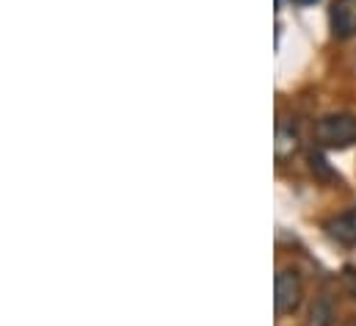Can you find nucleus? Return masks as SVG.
<instances>
[{
	"mask_svg": "<svg viewBox=\"0 0 356 326\" xmlns=\"http://www.w3.org/2000/svg\"><path fill=\"white\" fill-rule=\"evenodd\" d=\"M329 20H332L334 36H340V39L356 36V0H334Z\"/></svg>",
	"mask_w": 356,
	"mask_h": 326,
	"instance_id": "obj_3",
	"label": "nucleus"
},
{
	"mask_svg": "<svg viewBox=\"0 0 356 326\" xmlns=\"http://www.w3.org/2000/svg\"><path fill=\"white\" fill-rule=\"evenodd\" d=\"M304 299V282L298 277V271L293 268H282L276 274V313L279 316H290L298 310Z\"/></svg>",
	"mask_w": 356,
	"mask_h": 326,
	"instance_id": "obj_2",
	"label": "nucleus"
},
{
	"mask_svg": "<svg viewBox=\"0 0 356 326\" xmlns=\"http://www.w3.org/2000/svg\"><path fill=\"white\" fill-rule=\"evenodd\" d=\"M329 235L343 246H356V208L354 210H346L340 216H334L329 224H326Z\"/></svg>",
	"mask_w": 356,
	"mask_h": 326,
	"instance_id": "obj_4",
	"label": "nucleus"
},
{
	"mask_svg": "<svg viewBox=\"0 0 356 326\" xmlns=\"http://www.w3.org/2000/svg\"><path fill=\"white\" fill-rule=\"evenodd\" d=\"M315 139L323 147H334V150H346L356 144V119L351 114H332L318 119L315 125Z\"/></svg>",
	"mask_w": 356,
	"mask_h": 326,
	"instance_id": "obj_1",
	"label": "nucleus"
},
{
	"mask_svg": "<svg viewBox=\"0 0 356 326\" xmlns=\"http://www.w3.org/2000/svg\"><path fill=\"white\" fill-rule=\"evenodd\" d=\"M332 324H334V307L326 299H315V304L309 310V318H307V326H332Z\"/></svg>",
	"mask_w": 356,
	"mask_h": 326,
	"instance_id": "obj_5",
	"label": "nucleus"
}]
</instances>
